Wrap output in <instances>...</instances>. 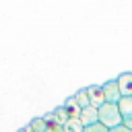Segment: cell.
<instances>
[{"label":"cell","mask_w":132,"mask_h":132,"mask_svg":"<svg viewBox=\"0 0 132 132\" xmlns=\"http://www.w3.org/2000/svg\"><path fill=\"white\" fill-rule=\"evenodd\" d=\"M72 97H74V101H76V105H78L80 109L91 105V103H89V93H87V89H80V91H76Z\"/></svg>","instance_id":"cell-9"},{"label":"cell","mask_w":132,"mask_h":132,"mask_svg":"<svg viewBox=\"0 0 132 132\" xmlns=\"http://www.w3.org/2000/svg\"><path fill=\"white\" fill-rule=\"evenodd\" d=\"M31 130L33 132H47L50 130V124L45 122V118H35V120H31Z\"/></svg>","instance_id":"cell-10"},{"label":"cell","mask_w":132,"mask_h":132,"mask_svg":"<svg viewBox=\"0 0 132 132\" xmlns=\"http://www.w3.org/2000/svg\"><path fill=\"white\" fill-rule=\"evenodd\" d=\"M99 122L105 126V128H116L120 124H124V118L120 113V107L118 103H103L99 107Z\"/></svg>","instance_id":"cell-1"},{"label":"cell","mask_w":132,"mask_h":132,"mask_svg":"<svg viewBox=\"0 0 132 132\" xmlns=\"http://www.w3.org/2000/svg\"><path fill=\"white\" fill-rule=\"evenodd\" d=\"M62 107L66 109V113H68V118H78V116H80V107L76 105V101H74V97H70V99H66V103H64Z\"/></svg>","instance_id":"cell-7"},{"label":"cell","mask_w":132,"mask_h":132,"mask_svg":"<svg viewBox=\"0 0 132 132\" xmlns=\"http://www.w3.org/2000/svg\"><path fill=\"white\" fill-rule=\"evenodd\" d=\"M85 132H109V128H105L101 122H95V124L87 126V128H85Z\"/></svg>","instance_id":"cell-11"},{"label":"cell","mask_w":132,"mask_h":132,"mask_svg":"<svg viewBox=\"0 0 132 132\" xmlns=\"http://www.w3.org/2000/svg\"><path fill=\"white\" fill-rule=\"evenodd\" d=\"M118 107H120V113H122L124 120L132 118V97H122L118 101Z\"/></svg>","instance_id":"cell-6"},{"label":"cell","mask_w":132,"mask_h":132,"mask_svg":"<svg viewBox=\"0 0 132 132\" xmlns=\"http://www.w3.org/2000/svg\"><path fill=\"white\" fill-rule=\"evenodd\" d=\"M124 126H126V128H130V130H132V118H130V120H124Z\"/></svg>","instance_id":"cell-14"},{"label":"cell","mask_w":132,"mask_h":132,"mask_svg":"<svg viewBox=\"0 0 132 132\" xmlns=\"http://www.w3.org/2000/svg\"><path fill=\"white\" fill-rule=\"evenodd\" d=\"M62 128H64V132H85V126L80 124L78 118H70Z\"/></svg>","instance_id":"cell-8"},{"label":"cell","mask_w":132,"mask_h":132,"mask_svg":"<svg viewBox=\"0 0 132 132\" xmlns=\"http://www.w3.org/2000/svg\"><path fill=\"white\" fill-rule=\"evenodd\" d=\"M50 128H52V132H64V128L58 126V124H54V126H50Z\"/></svg>","instance_id":"cell-13"},{"label":"cell","mask_w":132,"mask_h":132,"mask_svg":"<svg viewBox=\"0 0 132 132\" xmlns=\"http://www.w3.org/2000/svg\"><path fill=\"white\" fill-rule=\"evenodd\" d=\"M116 80H118L122 97H132V72H122Z\"/></svg>","instance_id":"cell-5"},{"label":"cell","mask_w":132,"mask_h":132,"mask_svg":"<svg viewBox=\"0 0 132 132\" xmlns=\"http://www.w3.org/2000/svg\"><path fill=\"white\" fill-rule=\"evenodd\" d=\"M103 87V95H105V103H118L122 99V93H120V87H118V80H107L101 85Z\"/></svg>","instance_id":"cell-2"},{"label":"cell","mask_w":132,"mask_h":132,"mask_svg":"<svg viewBox=\"0 0 132 132\" xmlns=\"http://www.w3.org/2000/svg\"><path fill=\"white\" fill-rule=\"evenodd\" d=\"M87 93H89V103L93 107H101L105 103V95H103V87L101 85H91L87 87Z\"/></svg>","instance_id":"cell-3"},{"label":"cell","mask_w":132,"mask_h":132,"mask_svg":"<svg viewBox=\"0 0 132 132\" xmlns=\"http://www.w3.org/2000/svg\"><path fill=\"white\" fill-rule=\"evenodd\" d=\"M109 132H132V130L126 128L124 124H120V126H116V128H109Z\"/></svg>","instance_id":"cell-12"},{"label":"cell","mask_w":132,"mask_h":132,"mask_svg":"<svg viewBox=\"0 0 132 132\" xmlns=\"http://www.w3.org/2000/svg\"><path fill=\"white\" fill-rule=\"evenodd\" d=\"M78 120H80V124H82L85 128H87V126H91V124H95V122H99V107H93V105L82 107V109H80Z\"/></svg>","instance_id":"cell-4"}]
</instances>
